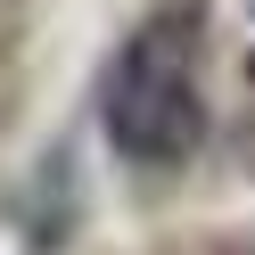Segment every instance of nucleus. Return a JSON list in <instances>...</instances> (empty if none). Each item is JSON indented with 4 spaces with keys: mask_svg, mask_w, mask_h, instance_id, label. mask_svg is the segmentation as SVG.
<instances>
[{
    "mask_svg": "<svg viewBox=\"0 0 255 255\" xmlns=\"http://www.w3.org/2000/svg\"><path fill=\"white\" fill-rule=\"evenodd\" d=\"M198 41H206V8L198 0H165L124 33L116 66H107L99 116L124 165L173 173L198 156L206 140V99H198Z\"/></svg>",
    "mask_w": 255,
    "mask_h": 255,
    "instance_id": "obj_1",
    "label": "nucleus"
},
{
    "mask_svg": "<svg viewBox=\"0 0 255 255\" xmlns=\"http://www.w3.org/2000/svg\"><path fill=\"white\" fill-rule=\"evenodd\" d=\"M239 255H255V247H239Z\"/></svg>",
    "mask_w": 255,
    "mask_h": 255,
    "instance_id": "obj_2",
    "label": "nucleus"
}]
</instances>
